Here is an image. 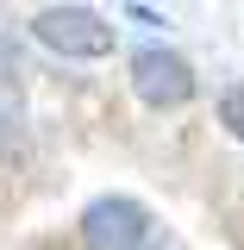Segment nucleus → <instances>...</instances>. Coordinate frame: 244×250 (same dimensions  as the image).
Listing matches in <instances>:
<instances>
[{
    "instance_id": "f257e3e1",
    "label": "nucleus",
    "mask_w": 244,
    "mask_h": 250,
    "mask_svg": "<svg viewBox=\"0 0 244 250\" xmlns=\"http://www.w3.org/2000/svg\"><path fill=\"white\" fill-rule=\"evenodd\" d=\"M31 38L57 57H107L113 50V25L94 6H44L31 19Z\"/></svg>"
},
{
    "instance_id": "f03ea898",
    "label": "nucleus",
    "mask_w": 244,
    "mask_h": 250,
    "mask_svg": "<svg viewBox=\"0 0 244 250\" xmlns=\"http://www.w3.org/2000/svg\"><path fill=\"white\" fill-rule=\"evenodd\" d=\"M144 238H151V213L125 194H107L82 213V244L88 250H144Z\"/></svg>"
},
{
    "instance_id": "7ed1b4c3",
    "label": "nucleus",
    "mask_w": 244,
    "mask_h": 250,
    "mask_svg": "<svg viewBox=\"0 0 244 250\" xmlns=\"http://www.w3.org/2000/svg\"><path fill=\"white\" fill-rule=\"evenodd\" d=\"M132 88H138L144 106H182L194 94V69L176 50H138L132 57Z\"/></svg>"
},
{
    "instance_id": "20e7f679",
    "label": "nucleus",
    "mask_w": 244,
    "mask_h": 250,
    "mask_svg": "<svg viewBox=\"0 0 244 250\" xmlns=\"http://www.w3.org/2000/svg\"><path fill=\"white\" fill-rule=\"evenodd\" d=\"M219 125H225L232 138H244V88H225V94H219Z\"/></svg>"
}]
</instances>
